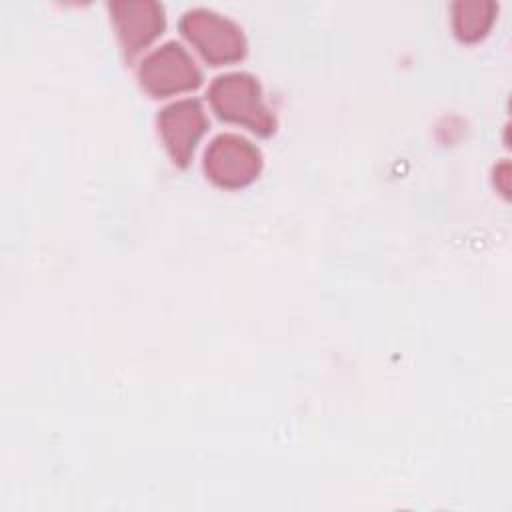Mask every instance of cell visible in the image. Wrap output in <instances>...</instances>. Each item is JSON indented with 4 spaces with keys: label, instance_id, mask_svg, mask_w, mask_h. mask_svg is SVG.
I'll use <instances>...</instances> for the list:
<instances>
[{
    "label": "cell",
    "instance_id": "cell-5",
    "mask_svg": "<svg viewBox=\"0 0 512 512\" xmlns=\"http://www.w3.org/2000/svg\"><path fill=\"white\" fill-rule=\"evenodd\" d=\"M160 138L180 168L192 160L198 140L208 130V116L198 98H182L164 106L156 118Z\"/></svg>",
    "mask_w": 512,
    "mask_h": 512
},
{
    "label": "cell",
    "instance_id": "cell-4",
    "mask_svg": "<svg viewBox=\"0 0 512 512\" xmlns=\"http://www.w3.org/2000/svg\"><path fill=\"white\" fill-rule=\"evenodd\" d=\"M262 152L248 138L224 132L210 140L204 152L206 176L222 188H242L258 178Z\"/></svg>",
    "mask_w": 512,
    "mask_h": 512
},
{
    "label": "cell",
    "instance_id": "cell-1",
    "mask_svg": "<svg viewBox=\"0 0 512 512\" xmlns=\"http://www.w3.org/2000/svg\"><path fill=\"white\" fill-rule=\"evenodd\" d=\"M212 110L228 122L244 124L258 136H270L276 130V116L266 106L262 86L250 72H226L208 86Z\"/></svg>",
    "mask_w": 512,
    "mask_h": 512
},
{
    "label": "cell",
    "instance_id": "cell-8",
    "mask_svg": "<svg viewBox=\"0 0 512 512\" xmlns=\"http://www.w3.org/2000/svg\"><path fill=\"white\" fill-rule=\"evenodd\" d=\"M508 172H510L508 162H502V164H500V166H496V170H494V176H500V178H502L500 190H502L504 194H508Z\"/></svg>",
    "mask_w": 512,
    "mask_h": 512
},
{
    "label": "cell",
    "instance_id": "cell-6",
    "mask_svg": "<svg viewBox=\"0 0 512 512\" xmlns=\"http://www.w3.org/2000/svg\"><path fill=\"white\" fill-rule=\"evenodd\" d=\"M108 8L128 60L158 38L166 26L164 6L156 0H112Z\"/></svg>",
    "mask_w": 512,
    "mask_h": 512
},
{
    "label": "cell",
    "instance_id": "cell-7",
    "mask_svg": "<svg viewBox=\"0 0 512 512\" xmlns=\"http://www.w3.org/2000/svg\"><path fill=\"white\" fill-rule=\"evenodd\" d=\"M452 28L462 42H476L490 30L498 4L492 0H456L450 6Z\"/></svg>",
    "mask_w": 512,
    "mask_h": 512
},
{
    "label": "cell",
    "instance_id": "cell-2",
    "mask_svg": "<svg viewBox=\"0 0 512 512\" xmlns=\"http://www.w3.org/2000/svg\"><path fill=\"white\" fill-rule=\"evenodd\" d=\"M180 32L214 66L244 58L248 48L242 28L232 18L204 6L188 8L182 14Z\"/></svg>",
    "mask_w": 512,
    "mask_h": 512
},
{
    "label": "cell",
    "instance_id": "cell-3",
    "mask_svg": "<svg viewBox=\"0 0 512 512\" xmlns=\"http://www.w3.org/2000/svg\"><path fill=\"white\" fill-rule=\"evenodd\" d=\"M138 80L148 94L164 98L198 88L202 84V70L180 42L168 40L142 58Z\"/></svg>",
    "mask_w": 512,
    "mask_h": 512
}]
</instances>
